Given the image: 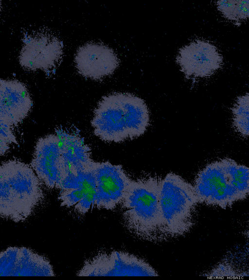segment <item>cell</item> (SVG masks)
Masks as SVG:
<instances>
[{
  "label": "cell",
  "instance_id": "cell-1",
  "mask_svg": "<svg viewBox=\"0 0 249 280\" xmlns=\"http://www.w3.org/2000/svg\"><path fill=\"white\" fill-rule=\"evenodd\" d=\"M90 123L94 134L101 140L121 143L145 133L150 124V113L140 97L116 92L102 97Z\"/></svg>",
  "mask_w": 249,
  "mask_h": 280
},
{
  "label": "cell",
  "instance_id": "cell-2",
  "mask_svg": "<svg viewBox=\"0 0 249 280\" xmlns=\"http://www.w3.org/2000/svg\"><path fill=\"white\" fill-rule=\"evenodd\" d=\"M41 181L31 166L9 160L0 167V215L15 222L26 221L41 203Z\"/></svg>",
  "mask_w": 249,
  "mask_h": 280
},
{
  "label": "cell",
  "instance_id": "cell-3",
  "mask_svg": "<svg viewBox=\"0 0 249 280\" xmlns=\"http://www.w3.org/2000/svg\"><path fill=\"white\" fill-rule=\"evenodd\" d=\"M160 180H132L121 202L123 221L135 236L151 242L167 240L160 209Z\"/></svg>",
  "mask_w": 249,
  "mask_h": 280
},
{
  "label": "cell",
  "instance_id": "cell-4",
  "mask_svg": "<svg viewBox=\"0 0 249 280\" xmlns=\"http://www.w3.org/2000/svg\"><path fill=\"white\" fill-rule=\"evenodd\" d=\"M160 202L167 239L182 236L191 229L199 203L193 185L178 175L167 174L160 180Z\"/></svg>",
  "mask_w": 249,
  "mask_h": 280
},
{
  "label": "cell",
  "instance_id": "cell-5",
  "mask_svg": "<svg viewBox=\"0 0 249 280\" xmlns=\"http://www.w3.org/2000/svg\"><path fill=\"white\" fill-rule=\"evenodd\" d=\"M194 188L199 203L223 209L242 200L235 186L227 158L208 164L197 174Z\"/></svg>",
  "mask_w": 249,
  "mask_h": 280
},
{
  "label": "cell",
  "instance_id": "cell-6",
  "mask_svg": "<svg viewBox=\"0 0 249 280\" xmlns=\"http://www.w3.org/2000/svg\"><path fill=\"white\" fill-rule=\"evenodd\" d=\"M78 276H157L145 261L129 253L113 251L99 254L86 261Z\"/></svg>",
  "mask_w": 249,
  "mask_h": 280
},
{
  "label": "cell",
  "instance_id": "cell-7",
  "mask_svg": "<svg viewBox=\"0 0 249 280\" xmlns=\"http://www.w3.org/2000/svg\"><path fill=\"white\" fill-rule=\"evenodd\" d=\"M63 54V45L57 37L47 31L25 35L19 61L25 69L45 71L53 68Z\"/></svg>",
  "mask_w": 249,
  "mask_h": 280
},
{
  "label": "cell",
  "instance_id": "cell-8",
  "mask_svg": "<svg viewBox=\"0 0 249 280\" xmlns=\"http://www.w3.org/2000/svg\"><path fill=\"white\" fill-rule=\"evenodd\" d=\"M96 194L94 207L112 210L121 204L132 180L121 165L94 162Z\"/></svg>",
  "mask_w": 249,
  "mask_h": 280
},
{
  "label": "cell",
  "instance_id": "cell-9",
  "mask_svg": "<svg viewBox=\"0 0 249 280\" xmlns=\"http://www.w3.org/2000/svg\"><path fill=\"white\" fill-rule=\"evenodd\" d=\"M176 61L186 76L206 77L221 67L223 58L214 45L197 39L180 48Z\"/></svg>",
  "mask_w": 249,
  "mask_h": 280
},
{
  "label": "cell",
  "instance_id": "cell-10",
  "mask_svg": "<svg viewBox=\"0 0 249 280\" xmlns=\"http://www.w3.org/2000/svg\"><path fill=\"white\" fill-rule=\"evenodd\" d=\"M50 262L24 247H9L0 254V276H54Z\"/></svg>",
  "mask_w": 249,
  "mask_h": 280
},
{
  "label": "cell",
  "instance_id": "cell-11",
  "mask_svg": "<svg viewBox=\"0 0 249 280\" xmlns=\"http://www.w3.org/2000/svg\"><path fill=\"white\" fill-rule=\"evenodd\" d=\"M74 61L81 75L96 80L112 74L119 64L112 49L101 43L91 42L78 48Z\"/></svg>",
  "mask_w": 249,
  "mask_h": 280
},
{
  "label": "cell",
  "instance_id": "cell-12",
  "mask_svg": "<svg viewBox=\"0 0 249 280\" xmlns=\"http://www.w3.org/2000/svg\"><path fill=\"white\" fill-rule=\"evenodd\" d=\"M0 124L13 127L30 113L33 102L26 86L17 80H0Z\"/></svg>",
  "mask_w": 249,
  "mask_h": 280
},
{
  "label": "cell",
  "instance_id": "cell-13",
  "mask_svg": "<svg viewBox=\"0 0 249 280\" xmlns=\"http://www.w3.org/2000/svg\"><path fill=\"white\" fill-rule=\"evenodd\" d=\"M60 141L56 134L40 138L36 141L30 166L49 189L55 188L60 166Z\"/></svg>",
  "mask_w": 249,
  "mask_h": 280
},
{
  "label": "cell",
  "instance_id": "cell-14",
  "mask_svg": "<svg viewBox=\"0 0 249 280\" xmlns=\"http://www.w3.org/2000/svg\"><path fill=\"white\" fill-rule=\"evenodd\" d=\"M56 133L61 151L59 178L84 169L92 164L94 161L91 158V148L81 136L63 130H58Z\"/></svg>",
  "mask_w": 249,
  "mask_h": 280
},
{
  "label": "cell",
  "instance_id": "cell-15",
  "mask_svg": "<svg viewBox=\"0 0 249 280\" xmlns=\"http://www.w3.org/2000/svg\"><path fill=\"white\" fill-rule=\"evenodd\" d=\"M231 112L235 130L243 137H249V93L237 98Z\"/></svg>",
  "mask_w": 249,
  "mask_h": 280
},
{
  "label": "cell",
  "instance_id": "cell-16",
  "mask_svg": "<svg viewBox=\"0 0 249 280\" xmlns=\"http://www.w3.org/2000/svg\"><path fill=\"white\" fill-rule=\"evenodd\" d=\"M216 4L217 9L229 20L249 18V0H219Z\"/></svg>",
  "mask_w": 249,
  "mask_h": 280
},
{
  "label": "cell",
  "instance_id": "cell-17",
  "mask_svg": "<svg viewBox=\"0 0 249 280\" xmlns=\"http://www.w3.org/2000/svg\"><path fill=\"white\" fill-rule=\"evenodd\" d=\"M0 124V156L4 155L12 144H18L16 136L13 131V128L10 126Z\"/></svg>",
  "mask_w": 249,
  "mask_h": 280
},
{
  "label": "cell",
  "instance_id": "cell-18",
  "mask_svg": "<svg viewBox=\"0 0 249 280\" xmlns=\"http://www.w3.org/2000/svg\"><path fill=\"white\" fill-rule=\"evenodd\" d=\"M246 235H247V237L249 238V227L247 230L246 231Z\"/></svg>",
  "mask_w": 249,
  "mask_h": 280
}]
</instances>
